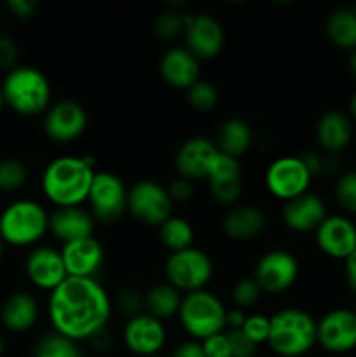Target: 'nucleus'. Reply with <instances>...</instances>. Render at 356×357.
<instances>
[{"label":"nucleus","instance_id":"42","mask_svg":"<svg viewBox=\"0 0 356 357\" xmlns=\"http://www.w3.org/2000/svg\"><path fill=\"white\" fill-rule=\"evenodd\" d=\"M20 47L9 35H0V68L13 70L16 66Z\"/></svg>","mask_w":356,"mask_h":357},{"label":"nucleus","instance_id":"22","mask_svg":"<svg viewBox=\"0 0 356 357\" xmlns=\"http://www.w3.org/2000/svg\"><path fill=\"white\" fill-rule=\"evenodd\" d=\"M159 73L168 86L187 91L199 80V59L187 47H171L161 56Z\"/></svg>","mask_w":356,"mask_h":357},{"label":"nucleus","instance_id":"6","mask_svg":"<svg viewBox=\"0 0 356 357\" xmlns=\"http://www.w3.org/2000/svg\"><path fill=\"white\" fill-rule=\"evenodd\" d=\"M227 309L218 296L206 289L192 291L181 298L178 317L192 340L202 342L213 335L223 333L225 330Z\"/></svg>","mask_w":356,"mask_h":357},{"label":"nucleus","instance_id":"37","mask_svg":"<svg viewBox=\"0 0 356 357\" xmlns=\"http://www.w3.org/2000/svg\"><path fill=\"white\" fill-rule=\"evenodd\" d=\"M302 160L306 162L311 176H332L341 171V162L337 157L332 153L325 152H307L302 155Z\"/></svg>","mask_w":356,"mask_h":357},{"label":"nucleus","instance_id":"2","mask_svg":"<svg viewBox=\"0 0 356 357\" xmlns=\"http://www.w3.org/2000/svg\"><path fill=\"white\" fill-rule=\"evenodd\" d=\"M93 157H58L45 166L42 192L56 208H73L87 201L94 171Z\"/></svg>","mask_w":356,"mask_h":357},{"label":"nucleus","instance_id":"24","mask_svg":"<svg viewBox=\"0 0 356 357\" xmlns=\"http://www.w3.org/2000/svg\"><path fill=\"white\" fill-rule=\"evenodd\" d=\"M316 139L325 153L342 152L353 139V124L346 114L339 110H327L316 122Z\"/></svg>","mask_w":356,"mask_h":357},{"label":"nucleus","instance_id":"12","mask_svg":"<svg viewBox=\"0 0 356 357\" xmlns=\"http://www.w3.org/2000/svg\"><path fill=\"white\" fill-rule=\"evenodd\" d=\"M185 47L198 59H213L223 47V28L209 14H185Z\"/></svg>","mask_w":356,"mask_h":357},{"label":"nucleus","instance_id":"4","mask_svg":"<svg viewBox=\"0 0 356 357\" xmlns=\"http://www.w3.org/2000/svg\"><path fill=\"white\" fill-rule=\"evenodd\" d=\"M0 89L7 107L20 115L34 117L51 107V84L35 66H14L7 72Z\"/></svg>","mask_w":356,"mask_h":357},{"label":"nucleus","instance_id":"49","mask_svg":"<svg viewBox=\"0 0 356 357\" xmlns=\"http://www.w3.org/2000/svg\"><path fill=\"white\" fill-rule=\"evenodd\" d=\"M348 66H349V72H351V75L356 79V51H353L351 56H349Z\"/></svg>","mask_w":356,"mask_h":357},{"label":"nucleus","instance_id":"29","mask_svg":"<svg viewBox=\"0 0 356 357\" xmlns=\"http://www.w3.org/2000/svg\"><path fill=\"white\" fill-rule=\"evenodd\" d=\"M181 293L168 282L156 284L145 293V314L164 321L177 316L181 305Z\"/></svg>","mask_w":356,"mask_h":357},{"label":"nucleus","instance_id":"1","mask_svg":"<svg viewBox=\"0 0 356 357\" xmlns=\"http://www.w3.org/2000/svg\"><path fill=\"white\" fill-rule=\"evenodd\" d=\"M108 293L96 279L66 278L49 296V319L58 335L68 340H89L108 326L112 316Z\"/></svg>","mask_w":356,"mask_h":357},{"label":"nucleus","instance_id":"19","mask_svg":"<svg viewBox=\"0 0 356 357\" xmlns=\"http://www.w3.org/2000/svg\"><path fill=\"white\" fill-rule=\"evenodd\" d=\"M206 180L209 183L212 197L218 204H232L239 199L243 190V173H241L239 160L218 152L212 162Z\"/></svg>","mask_w":356,"mask_h":357},{"label":"nucleus","instance_id":"45","mask_svg":"<svg viewBox=\"0 0 356 357\" xmlns=\"http://www.w3.org/2000/svg\"><path fill=\"white\" fill-rule=\"evenodd\" d=\"M7 7H9L10 13L14 14L20 20H28L35 14L38 3L35 0H9L7 2Z\"/></svg>","mask_w":356,"mask_h":357},{"label":"nucleus","instance_id":"36","mask_svg":"<svg viewBox=\"0 0 356 357\" xmlns=\"http://www.w3.org/2000/svg\"><path fill=\"white\" fill-rule=\"evenodd\" d=\"M335 199L344 211L356 215V169L346 171L337 178Z\"/></svg>","mask_w":356,"mask_h":357},{"label":"nucleus","instance_id":"48","mask_svg":"<svg viewBox=\"0 0 356 357\" xmlns=\"http://www.w3.org/2000/svg\"><path fill=\"white\" fill-rule=\"evenodd\" d=\"M346 281L349 289L356 295V251L346 260Z\"/></svg>","mask_w":356,"mask_h":357},{"label":"nucleus","instance_id":"11","mask_svg":"<svg viewBox=\"0 0 356 357\" xmlns=\"http://www.w3.org/2000/svg\"><path fill=\"white\" fill-rule=\"evenodd\" d=\"M299 272V261L290 251L271 250L258 258L253 279L264 293L278 295L295 284Z\"/></svg>","mask_w":356,"mask_h":357},{"label":"nucleus","instance_id":"41","mask_svg":"<svg viewBox=\"0 0 356 357\" xmlns=\"http://www.w3.org/2000/svg\"><path fill=\"white\" fill-rule=\"evenodd\" d=\"M201 345H202V352H205V357H232L229 338H227L225 331L206 338V340L201 342Z\"/></svg>","mask_w":356,"mask_h":357},{"label":"nucleus","instance_id":"35","mask_svg":"<svg viewBox=\"0 0 356 357\" xmlns=\"http://www.w3.org/2000/svg\"><path fill=\"white\" fill-rule=\"evenodd\" d=\"M114 307L131 319V317L145 312V295L133 286H126V288L119 289L115 295Z\"/></svg>","mask_w":356,"mask_h":357},{"label":"nucleus","instance_id":"9","mask_svg":"<svg viewBox=\"0 0 356 357\" xmlns=\"http://www.w3.org/2000/svg\"><path fill=\"white\" fill-rule=\"evenodd\" d=\"M173 202L166 187L154 180H140L128 188V211L149 227H159L171 216Z\"/></svg>","mask_w":356,"mask_h":357},{"label":"nucleus","instance_id":"15","mask_svg":"<svg viewBox=\"0 0 356 357\" xmlns=\"http://www.w3.org/2000/svg\"><path fill=\"white\" fill-rule=\"evenodd\" d=\"M321 253L334 260H348L356 251V225L344 215H332L314 230Z\"/></svg>","mask_w":356,"mask_h":357},{"label":"nucleus","instance_id":"5","mask_svg":"<svg viewBox=\"0 0 356 357\" xmlns=\"http://www.w3.org/2000/svg\"><path fill=\"white\" fill-rule=\"evenodd\" d=\"M49 230V215L38 202L20 199L0 215V237L10 246H31Z\"/></svg>","mask_w":356,"mask_h":357},{"label":"nucleus","instance_id":"20","mask_svg":"<svg viewBox=\"0 0 356 357\" xmlns=\"http://www.w3.org/2000/svg\"><path fill=\"white\" fill-rule=\"evenodd\" d=\"M59 251L68 278L94 279L105 260L103 248L94 237H84L66 243Z\"/></svg>","mask_w":356,"mask_h":357},{"label":"nucleus","instance_id":"8","mask_svg":"<svg viewBox=\"0 0 356 357\" xmlns=\"http://www.w3.org/2000/svg\"><path fill=\"white\" fill-rule=\"evenodd\" d=\"M91 215L96 222L115 223L128 211V188L124 181L108 171H96L87 195Z\"/></svg>","mask_w":356,"mask_h":357},{"label":"nucleus","instance_id":"30","mask_svg":"<svg viewBox=\"0 0 356 357\" xmlns=\"http://www.w3.org/2000/svg\"><path fill=\"white\" fill-rule=\"evenodd\" d=\"M157 229H159L161 244L164 248H168L171 253L192 248V243H194V229H192L188 220L181 218V216H170Z\"/></svg>","mask_w":356,"mask_h":357},{"label":"nucleus","instance_id":"50","mask_svg":"<svg viewBox=\"0 0 356 357\" xmlns=\"http://www.w3.org/2000/svg\"><path fill=\"white\" fill-rule=\"evenodd\" d=\"M349 110H351L353 119L356 121V91H355V94L351 96V101H349Z\"/></svg>","mask_w":356,"mask_h":357},{"label":"nucleus","instance_id":"16","mask_svg":"<svg viewBox=\"0 0 356 357\" xmlns=\"http://www.w3.org/2000/svg\"><path fill=\"white\" fill-rule=\"evenodd\" d=\"M122 338L128 351L135 356H157L166 344V328L163 321L143 312L126 323Z\"/></svg>","mask_w":356,"mask_h":357},{"label":"nucleus","instance_id":"10","mask_svg":"<svg viewBox=\"0 0 356 357\" xmlns=\"http://www.w3.org/2000/svg\"><path fill=\"white\" fill-rule=\"evenodd\" d=\"M313 176L302 157L286 155L272 160L265 171V187L276 199L288 202L309 192Z\"/></svg>","mask_w":356,"mask_h":357},{"label":"nucleus","instance_id":"44","mask_svg":"<svg viewBox=\"0 0 356 357\" xmlns=\"http://www.w3.org/2000/svg\"><path fill=\"white\" fill-rule=\"evenodd\" d=\"M87 344L94 349L96 352L103 354V352H108L112 347H114V335H112L110 328L105 326L101 330H98L93 337L87 340Z\"/></svg>","mask_w":356,"mask_h":357},{"label":"nucleus","instance_id":"53","mask_svg":"<svg viewBox=\"0 0 356 357\" xmlns=\"http://www.w3.org/2000/svg\"><path fill=\"white\" fill-rule=\"evenodd\" d=\"M3 241H2V237H0V260H2V257H3Z\"/></svg>","mask_w":356,"mask_h":357},{"label":"nucleus","instance_id":"51","mask_svg":"<svg viewBox=\"0 0 356 357\" xmlns=\"http://www.w3.org/2000/svg\"><path fill=\"white\" fill-rule=\"evenodd\" d=\"M3 352H6V342H3L2 335H0V357L3 356Z\"/></svg>","mask_w":356,"mask_h":357},{"label":"nucleus","instance_id":"52","mask_svg":"<svg viewBox=\"0 0 356 357\" xmlns=\"http://www.w3.org/2000/svg\"><path fill=\"white\" fill-rule=\"evenodd\" d=\"M3 105H6V100H3L2 89H0V110H2V108H3Z\"/></svg>","mask_w":356,"mask_h":357},{"label":"nucleus","instance_id":"25","mask_svg":"<svg viewBox=\"0 0 356 357\" xmlns=\"http://www.w3.org/2000/svg\"><path fill=\"white\" fill-rule=\"evenodd\" d=\"M267 225L265 213L258 206H237L227 211L222 220V230L232 241H251L264 232Z\"/></svg>","mask_w":356,"mask_h":357},{"label":"nucleus","instance_id":"34","mask_svg":"<svg viewBox=\"0 0 356 357\" xmlns=\"http://www.w3.org/2000/svg\"><path fill=\"white\" fill-rule=\"evenodd\" d=\"M187 103L191 105L194 110L202 112V114H208L218 103V93H216L215 86L208 80H201L192 84L187 91Z\"/></svg>","mask_w":356,"mask_h":357},{"label":"nucleus","instance_id":"31","mask_svg":"<svg viewBox=\"0 0 356 357\" xmlns=\"http://www.w3.org/2000/svg\"><path fill=\"white\" fill-rule=\"evenodd\" d=\"M180 6L181 3H171L154 21V33L163 40H173L178 35H184L185 13Z\"/></svg>","mask_w":356,"mask_h":357},{"label":"nucleus","instance_id":"3","mask_svg":"<svg viewBox=\"0 0 356 357\" xmlns=\"http://www.w3.org/2000/svg\"><path fill=\"white\" fill-rule=\"evenodd\" d=\"M271 319L267 345L279 357H300L318 344V321L300 309H283Z\"/></svg>","mask_w":356,"mask_h":357},{"label":"nucleus","instance_id":"26","mask_svg":"<svg viewBox=\"0 0 356 357\" xmlns=\"http://www.w3.org/2000/svg\"><path fill=\"white\" fill-rule=\"evenodd\" d=\"M38 317L37 300L24 291H16L6 298L0 307V321L3 328L13 333H24L30 330Z\"/></svg>","mask_w":356,"mask_h":357},{"label":"nucleus","instance_id":"7","mask_svg":"<svg viewBox=\"0 0 356 357\" xmlns=\"http://www.w3.org/2000/svg\"><path fill=\"white\" fill-rule=\"evenodd\" d=\"M168 284L177 288L180 293H192L205 289L213 278L212 258L199 248H187L168 257L164 265Z\"/></svg>","mask_w":356,"mask_h":357},{"label":"nucleus","instance_id":"17","mask_svg":"<svg viewBox=\"0 0 356 357\" xmlns=\"http://www.w3.org/2000/svg\"><path fill=\"white\" fill-rule=\"evenodd\" d=\"M218 155L215 142L206 136H192L185 139L175 155V167L185 180H205L212 162Z\"/></svg>","mask_w":356,"mask_h":357},{"label":"nucleus","instance_id":"18","mask_svg":"<svg viewBox=\"0 0 356 357\" xmlns=\"http://www.w3.org/2000/svg\"><path fill=\"white\" fill-rule=\"evenodd\" d=\"M24 271L31 284L47 291H54L68 278L61 251L51 246H38L30 251L24 261Z\"/></svg>","mask_w":356,"mask_h":357},{"label":"nucleus","instance_id":"13","mask_svg":"<svg viewBox=\"0 0 356 357\" xmlns=\"http://www.w3.org/2000/svg\"><path fill=\"white\" fill-rule=\"evenodd\" d=\"M318 344L330 354H346L356 349V312L335 309L318 321Z\"/></svg>","mask_w":356,"mask_h":357},{"label":"nucleus","instance_id":"38","mask_svg":"<svg viewBox=\"0 0 356 357\" xmlns=\"http://www.w3.org/2000/svg\"><path fill=\"white\" fill-rule=\"evenodd\" d=\"M260 295L262 289L253 278H244L241 279V281H237L236 284H234L232 293H230L232 302L236 303L239 309H246V307L255 305V303L260 300Z\"/></svg>","mask_w":356,"mask_h":357},{"label":"nucleus","instance_id":"47","mask_svg":"<svg viewBox=\"0 0 356 357\" xmlns=\"http://www.w3.org/2000/svg\"><path fill=\"white\" fill-rule=\"evenodd\" d=\"M246 314L243 312V309H232L227 310L225 314V328L227 330H241L246 321Z\"/></svg>","mask_w":356,"mask_h":357},{"label":"nucleus","instance_id":"23","mask_svg":"<svg viewBox=\"0 0 356 357\" xmlns=\"http://www.w3.org/2000/svg\"><path fill=\"white\" fill-rule=\"evenodd\" d=\"M49 232L63 244L72 241L93 237L94 218L80 206L73 208H56L49 215Z\"/></svg>","mask_w":356,"mask_h":357},{"label":"nucleus","instance_id":"28","mask_svg":"<svg viewBox=\"0 0 356 357\" xmlns=\"http://www.w3.org/2000/svg\"><path fill=\"white\" fill-rule=\"evenodd\" d=\"M325 31L335 47L356 51V7L332 10L325 23Z\"/></svg>","mask_w":356,"mask_h":357},{"label":"nucleus","instance_id":"27","mask_svg":"<svg viewBox=\"0 0 356 357\" xmlns=\"http://www.w3.org/2000/svg\"><path fill=\"white\" fill-rule=\"evenodd\" d=\"M251 143H253V131L243 119H227L216 132L215 145L218 152L237 160L250 150Z\"/></svg>","mask_w":356,"mask_h":357},{"label":"nucleus","instance_id":"54","mask_svg":"<svg viewBox=\"0 0 356 357\" xmlns=\"http://www.w3.org/2000/svg\"><path fill=\"white\" fill-rule=\"evenodd\" d=\"M150 357H163V356H159V354H157V356H150Z\"/></svg>","mask_w":356,"mask_h":357},{"label":"nucleus","instance_id":"39","mask_svg":"<svg viewBox=\"0 0 356 357\" xmlns=\"http://www.w3.org/2000/svg\"><path fill=\"white\" fill-rule=\"evenodd\" d=\"M241 331H243L253 344H267L269 331H271V319L265 316H260V314H251V316L246 317Z\"/></svg>","mask_w":356,"mask_h":357},{"label":"nucleus","instance_id":"32","mask_svg":"<svg viewBox=\"0 0 356 357\" xmlns=\"http://www.w3.org/2000/svg\"><path fill=\"white\" fill-rule=\"evenodd\" d=\"M35 357H84V354L77 347V342L68 340L54 331L38 340Z\"/></svg>","mask_w":356,"mask_h":357},{"label":"nucleus","instance_id":"21","mask_svg":"<svg viewBox=\"0 0 356 357\" xmlns=\"http://www.w3.org/2000/svg\"><path fill=\"white\" fill-rule=\"evenodd\" d=\"M281 216L283 223L293 232H311V230H316L328 215L323 199L320 195L306 192L285 202Z\"/></svg>","mask_w":356,"mask_h":357},{"label":"nucleus","instance_id":"14","mask_svg":"<svg viewBox=\"0 0 356 357\" xmlns=\"http://www.w3.org/2000/svg\"><path fill=\"white\" fill-rule=\"evenodd\" d=\"M87 128V112L73 100L51 105L44 115V132L56 143H70L82 136Z\"/></svg>","mask_w":356,"mask_h":357},{"label":"nucleus","instance_id":"40","mask_svg":"<svg viewBox=\"0 0 356 357\" xmlns=\"http://www.w3.org/2000/svg\"><path fill=\"white\" fill-rule=\"evenodd\" d=\"M227 338H229L230 352L232 357H255L257 356L258 345L253 344L241 330H227Z\"/></svg>","mask_w":356,"mask_h":357},{"label":"nucleus","instance_id":"43","mask_svg":"<svg viewBox=\"0 0 356 357\" xmlns=\"http://www.w3.org/2000/svg\"><path fill=\"white\" fill-rule=\"evenodd\" d=\"M166 190L171 202H187L191 201L192 195H194V185H192L191 180H185V178L178 176L170 181Z\"/></svg>","mask_w":356,"mask_h":357},{"label":"nucleus","instance_id":"55","mask_svg":"<svg viewBox=\"0 0 356 357\" xmlns=\"http://www.w3.org/2000/svg\"><path fill=\"white\" fill-rule=\"evenodd\" d=\"M34 357H35V356H34Z\"/></svg>","mask_w":356,"mask_h":357},{"label":"nucleus","instance_id":"33","mask_svg":"<svg viewBox=\"0 0 356 357\" xmlns=\"http://www.w3.org/2000/svg\"><path fill=\"white\" fill-rule=\"evenodd\" d=\"M28 181V169L24 162L14 157L0 160V190L14 192L24 187Z\"/></svg>","mask_w":356,"mask_h":357},{"label":"nucleus","instance_id":"46","mask_svg":"<svg viewBox=\"0 0 356 357\" xmlns=\"http://www.w3.org/2000/svg\"><path fill=\"white\" fill-rule=\"evenodd\" d=\"M170 357H205V352H202L201 342L185 340L175 347Z\"/></svg>","mask_w":356,"mask_h":357}]
</instances>
